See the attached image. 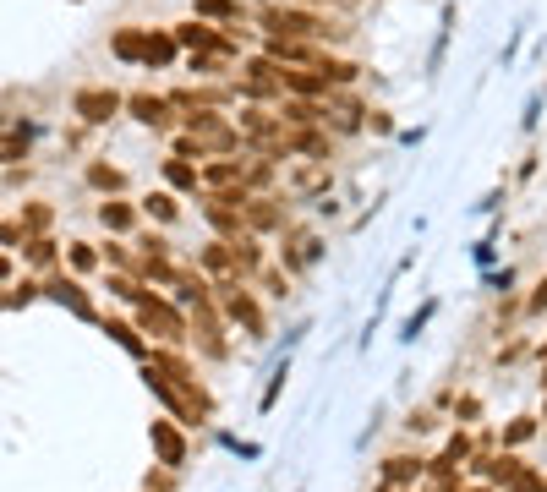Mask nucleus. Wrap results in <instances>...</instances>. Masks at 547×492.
<instances>
[{"instance_id":"nucleus-1","label":"nucleus","mask_w":547,"mask_h":492,"mask_svg":"<svg viewBox=\"0 0 547 492\" xmlns=\"http://www.w3.org/2000/svg\"><path fill=\"white\" fill-rule=\"evenodd\" d=\"M263 22H269L274 39H301V44L334 39V33H340V28H329L323 17H312V11H296V6H269V11H263Z\"/></svg>"},{"instance_id":"nucleus-2","label":"nucleus","mask_w":547,"mask_h":492,"mask_svg":"<svg viewBox=\"0 0 547 492\" xmlns=\"http://www.w3.org/2000/svg\"><path fill=\"white\" fill-rule=\"evenodd\" d=\"M137 328H143V334H154V339H170V345H176V339H186V323H181V312L170 307V301H137Z\"/></svg>"},{"instance_id":"nucleus-3","label":"nucleus","mask_w":547,"mask_h":492,"mask_svg":"<svg viewBox=\"0 0 547 492\" xmlns=\"http://www.w3.org/2000/svg\"><path fill=\"white\" fill-rule=\"evenodd\" d=\"M219 301H225V318H230V323H241L252 339L263 334V312H258V301H252L247 290L236 285V279H230V285H219Z\"/></svg>"},{"instance_id":"nucleus-4","label":"nucleus","mask_w":547,"mask_h":492,"mask_svg":"<svg viewBox=\"0 0 547 492\" xmlns=\"http://www.w3.org/2000/svg\"><path fill=\"white\" fill-rule=\"evenodd\" d=\"M115 110H121V93L115 88H83L77 93V115H83V121H110Z\"/></svg>"},{"instance_id":"nucleus-5","label":"nucleus","mask_w":547,"mask_h":492,"mask_svg":"<svg viewBox=\"0 0 547 492\" xmlns=\"http://www.w3.org/2000/svg\"><path fill=\"white\" fill-rule=\"evenodd\" d=\"M176 44H186V50H197L203 61H208V55H225V50H230V44L219 39L214 28H203V22H181V28H176Z\"/></svg>"},{"instance_id":"nucleus-6","label":"nucleus","mask_w":547,"mask_h":492,"mask_svg":"<svg viewBox=\"0 0 547 492\" xmlns=\"http://www.w3.org/2000/svg\"><path fill=\"white\" fill-rule=\"evenodd\" d=\"M154 449H159V460H165L170 471H181V465H186V438L170 427V421H154Z\"/></svg>"},{"instance_id":"nucleus-7","label":"nucleus","mask_w":547,"mask_h":492,"mask_svg":"<svg viewBox=\"0 0 547 492\" xmlns=\"http://www.w3.org/2000/svg\"><path fill=\"white\" fill-rule=\"evenodd\" d=\"M132 115H137L143 126H159V132H165V126H170V99H154V93H137V99H132Z\"/></svg>"},{"instance_id":"nucleus-8","label":"nucleus","mask_w":547,"mask_h":492,"mask_svg":"<svg viewBox=\"0 0 547 492\" xmlns=\"http://www.w3.org/2000/svg\"><path fill=\"white\" fill-rule=\"evenodd\" d=\"M176 50H181V44L170 39V33H143V66H165V61H176Z\"/></svg>"},{"instance_id":"nucleus-9","label":"nucleus","mask_w":547,"mask_h":492,"mask_svg":"<svg viewBox=\"0 0 547 492\" xmlns=\"http://www.w3.org/2000/svg\"><path fill=\"white\" fill-rule=\"evenodd\" d=\"M110 50L121 55V61H143V33H137V28H121V33L110 39Z\"/></svg>"},{"instance_id":"nucleus-10","label":"nucleus","mask_w":547,"mask_h":492,"mask_svg":"<svg viewBox=\"0 0 547 492\" xmlns=\"http://www.w3.org/2000/svg\"><path fill=\"white\" fill-rule=\"evenodd\" d=\"M197 17H208V22H241V6H236V0H197Z\"/></svg>"},{"instance_id":"nucleus-11","label":"nucleus","mask_w":547,"mask_h":492,"mask_svg":"<svg viewBox=\"0 0 547 492\" xmlns=\"http://www.w3.org/2000/svg\"><path fill=\"white\" fill-rule=\"evenodd\" d=\"M17 154H28V126H17V132H0V164H11Z\"/></svg>"},{"instance_id":"nucleus-12","label":"nucleus","mask_w":547,"mask_h":492,"mask_svg":"<svg viewBox=\"0 0 547 492\" xmlns=\"http://www.w3.org/2000/svg\"><path fill=\"white\" fill-rule=\"evenodd\" d=\"M50 290H55V296H61L72 312H83V318L93 312V307H88V296H83V285H72V279H61V285H50Z\"/></svg>"},{"instance_id":"nucleus-13","label":"nucleus","mask_w":547,"mask_h":492,"mask_svg":"<svg viewBox=\"0 0 547 492\" xmlns=\"http://www.w3.org/2000/svg\"><path fill=\"white\" fill-rule=\"evenodd\" d=\"M383 476H389V482H411V476H422V460H405L400 454V460L383 465Z\"/></svg>"},{"instance_id":"nucleus-14","label":"nucleus","mask_w":547,"mask_h":492,"mask_svg":"<svg viewBox=\"0 0 547 492\" xmlns=\"http://www.w3.org/2000/svg\"><path fill=\"white\" fill-rule=\"evenodd\" d=\"M99 219H104L110 230H132V208H126V203H104Z\"/></svg>"},{"instance_id":"nucleus-15","label":"nucleus","mask_w":547,"mask_h":492,"mask_svg":"<svg viewBox=\"0 0 547 492\" xmlns=\"http://www.w3.org/2000/svg\"><path fill=\"white\" fill-rule=\"evenodd\" d=\"M465 454H471V443H465V438H449V449H444V460H438V465H433V471H455V465L465 460Z\"/></svg>"},{"instance_id":"nucleus-16","label":"nucleus","mask_w":547,"mask_h":492,"mask_svg":"<svg viewBox=\"0 0 547 492\" xmlns=\"http://www.w3.org/2000/svg\"><path fill=\"white\" fill-rule=\"evenodd\" d=\"M165 175H170V181H176V186H197V181H203V175H197V170H192V164H186V159H170V164H165Z\"/></svg>"},{"instance_id":"nucleus-17","label":"nucleus","mask_w":547,"mask_h":492,"mask_svg":"<svg viewBox=\"0 0 547 492\" xmlns=\"http://www.w3.org/2000/svg\"><path fill=\"white\" fill-rule=\"evenodd\" d=\"M148 214H154V219H176V197H170V192H154V197H148Z\"/></svg>"},{"instance_id":"nucleus-18","label":"nucleus","mask_w":547,"mask_h":492,"mask_svg":"<svg viewBox=\"0 0 547 492\" xmlns=\"http://www.w3.org/2000/svg\"><path fill=\"white\" fill-rule=\"evenodd\" d=\"M531 432H537V416H520V421H509V432H504V443H526Z\"/></svg>"},{"instance_id":"nucleus-19","label":"nucleus","mask_w":547,"mask_h":492,"mask_svg":"<svg viewBox=\"0 0 547 492\" xmlns=\"http://www.w3.org/2000/svg\"><path fill=\"white\" fill-rule=\"evenodd\" d=\"M88 181H93V186H110V192H115V186H121V170H110V164H93Z\"/></svg>"},{"instance_id":"nucleus-20","label":"nucleus","mask_w":547,"mask_h":492,"mask_svg":"<svg viewBox=\"0 0 547 492\" xmlns=\"http://www.w3.org/2000/svg\"><path fill=\"white\" fill-rule=\"evenodd\" d=\"M110 334L121 339L126 350H143V345H137V328H132V323H110Z\"/></svg>"},{"instance_id":"nucleus-21","label":"nucleus","mask_w":547,"mask_h":492,"mask_svg":"<svg viewBox=\"0 0 547 492\" xmlns=\"http://www.w3.org/2000/svg\"><path fill=\"white\" fill-rule=\"evenodd\" d=\"M547 307V279H542V290H537V296H531V312H542Z\"/></svg>"},{"instance_id":"nucleus-22","label":"nucleus","mask_w":547,"mask_h":492,"mask_svg":"<svg viewBox=\"0 0 547 492\" xmlns=\"http://www.w3.org/2000/svg\"><path fill=\"white\" fill-rule=\"evenodd\" d=\"M6 274H11V263H6V257H0V279H6Z\"/></svg>"},{"instance_id":"nucleus-23","label":"nucleus","mask_w":547,"mask_h":492,"mask_svg":"<svg viewBox=\"0 0 547 492\" xmlns=\"http://www.w3.org/2000/svg\"><path fill=\"white\" fill-rule=\"evenodd\" d=\"M476 492H482V487H476Z\"/></svg>"},{"instance_id":"nucleus-24","label":"nucleus","mask_w":547,"mask_h":492,"mask_svg":"<svg viewBox=\"0 0 547 492\" xmlns=\"http://www.w3.org/2000/svg\"><path fill=\"white\" fill-rule=\"evenodd\" d=\"M542 383H547V378H542Z\"/></svg>"}]
</instances>
